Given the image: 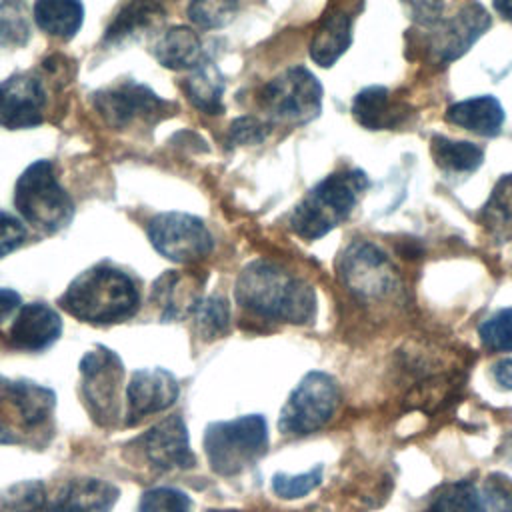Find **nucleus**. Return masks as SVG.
I'll return each instance as SVG.
<instances>
[{
	"label": "nucleus",
	"instance_id": "f257e3e1",
	"mask_svg": "<svg viewBox=\"0 0 512 512\" xmlns=\"http://www.w3.org/2000/svg\"><path fill=\"white\" fill-rule=\"evenodd\" d=\"M234 298L264 320L306 324L316 316L314 288L270 260H254L240 272Z\"/></svg>",
	"mask_w": 512,
	"mask_h": 512
},
{
	"label": "nucleus",
	"instance_id": "f03ea898",
	"mask_svg": "<svg viewBox=\"0 0 512 512\" xmlns=\"http://www.w3.org/2000/svg\"><path fill=\"white\" fill-rule=\"evenodd\" d=\"M140 294L134 278L100 262L78 274L60 298V306L74 318L90 324H112L136 314Z\"/></svg>",
	"mask_w": 512,
	"mask_h": 512
},
{
	"label": "nucleus",
	"instance_id": "7ed1b4c3",
	"mask_svg": "<svg viewBox=\"0 0 512 512\" xmlns=\"http://www.w3.org/2000/svg\"><path fill=\"white\" fill-rule=\"evenodd\" d=\"M368 186V176L358 168L326 176L292 210L288 220L292 232L304 240L326 236L350 216Z\"/></svg>",
	"mask_w": 512,
	"mask_h": 512
},
{
	"label": "nucleus",
	"instance_id": "20e7f679",
	"mask_svg": "<svg viewBox=\"0 0 512 512\" xmlns=\"http://www.w3.org/2000/svg\"><path fill=\"white\" fill-rule=\"evenodd\" d=\"M14 206L28 224L44 234L60 232L74 216V202L58 182L50 160H36L20 174Z\"/></svg>",
	"mask_w": 512,
	"mask_h": 512
},
{
	"label": "nucleus",
	"instance_id": "39448f33",
	"mask_svg": "<svg viewBox=\"0 0 512 512\" xmlns=\"http://www.w3.org/2000/svg\"><path fill=\"white\" fill-rule=\"evenodd\" d=\"M266 448L268 426L260 414L212 422L204 432V452L208 464L220 476H234L252 466L264 456Z\"/></svg>",
	"mask_w": 512,
	"mask_h": 512
},
{
	"label": "nucleus",
	"instance_id": "423d86ee",
	"mask_svg": "<svg viewBox=\"0 0 512 512\" xmlns=\"http://www.w3.org/2000/svg\"><path fill=\"white\" fill-rule=\"evenodd\" d=\"M340 404V386L322 370L308 372L280 410L278 430L286 436H306L324 428Z\"/></svg>",
	"mask_w": 512,
	"mask_h": 512
},
{
	"label": "nucleus",
	"instance_id": "0eeeda50",
	"mask_svg": "<svg viewBox=\"0 0 512 512\" xmlns=\"http://www.w3.org/2000/svg\"><path fill=\"white\" fill-rule=\"evenodd\" d=\"M260 104L274 122L306 124L322 110V84L308 68L292 66L264 84Z\"/></svg>",
	"mask_w": 512,
	"mask_h": 512
},
{
	"label": "nucleus",
	"instance_id": "6e6552de",
	"mask_svg": "<svg viewBox=\"0 0 512 512\" xmlns=\"http://www.w3.org/2000/svg\"><path fill=\"white\" fill-rule=\"evenodd\" d=\"M124 368L116 352L104 346L88 350L80 360V386L96 424L110 428L120 418V384Z\"/></svg>",
	"mask_w": 512,
	"mask_h": 512
},
{
	"label": "nucleus",
	"instance_id": "1a4fd4ad",
	"mask_svg": "<svg viewBox=\"0 0 512 512\" xmlns=\"http://www.w3.org/2000/svg\"><path fill=\"white\" fill-rule=\"evenodd\" d=\"M338 274L342 284L364 300L386 298L400 286L390 258L368 240H354L342 250Z\"/></svg>",
	"mask_w": 512,
	"mask_h": 512
},
{
	"label": "nucleus",
	"instance_id": "9d476101",
	"mask_svg": "<svg viewBox=\"0 0 512 512\" xmlns=\"http://www.w3.org/2000/svg\"><path fill=\"white\" fill-rule=\"evenodd\" d=\"M148 238L156 252L178 264L200 262L214 248V238L206 224L186 212L154 216L148 224Z\"/></svg>",
	"mask_w": 512,
	"mask_h": 512
},
{
	"label": "nucleus",
	"instance_id": "9b49d317",
	"mask_svg": "<svg viewBox=\"0 0 512 512\" xmlns=\"http://www.w3.org/2000/svg\"><path fill=\"white\" fill-rule=\"evenodd\" d=\"M132 446L154 470H188L196 464L188 428L180 414H172L142 432Z\"/></svg>",
	"mask_w": 512,
	"mask_h": 512
},
{
	"label": "nucleus",
	"instance_id": "f8f14e48",
	"mask_svg": "<svg viewBox=\"0 0 512 512\" xmlns=\"http://www.w3.org/2000/svg\"><path fill=\"white\" fill-rule=\"evenodd\" d=\"M92 102L104 122L112 128H124L134 120L158 118L172 106L154 90L138 82H122L104 88L92 96Z\"/></svg>",
	"mask_w": 512,
	"mask_h": 512
},
{
	"label": "nucleus",
	"instance_id": "ddd939ff",
	"mask_svg": "<svg viewBox=\"0 0 512 512\" xmlns=\"http://www.w3.org/2000/svg\"><path fill=\"white\" fill-rule=\"evenodd\" d=\"M56 408L54 390L32 380H8L0 376V412L26 430L42 428Z\"/></svg>",
	"mask_w": 512,
	"mask_h": 512
},
{
	"label": "nucleus",
	"instance_id": "4468645a",
	"mask_svg": "<svg viewBox=\"0 0 512 512\" xmlns=\"http://www.w3.org/2000/svg\"><path fill=\"white\" fill-rule=\"evenodd\" d=\"M46 106L44 86L38 76L20 72L0 82V126L8 130L34 128L42 122Z\"/></svg>",
	"mask_w": 512,
	"mask_h": 512
},
{
	"label": "nucleus",
	"instance_id": "2eb2a0df",
	"mask_svg": "<svg viewBox=\"0 0 512 512\" xmlns=\"http://www.w3.org/2000/svg\"><path fill=\"white\" fill-rule=\"evenodd\" d=\"M488 26V12L478 4H470L456 16L432 26L430 50L440 62H452L460 58L488 30Z\"/></svg>",
	"mask_w": 512,
	"mask_h": 512
},
{
	"label": "nucleus",
	"instance_id": "dca6fc26",
	"mask_svg": "<svg viewBox=\"0 0 512 512\" xmlns=\"http://www.w3.org/2000/svg\"><path fill=\"white\" fill-rule=\"evenodd\" d=\"M178 380L164 368H140L126 388L128 424L170 408L178 398Z\"/></svg>",
	"mask_w": 512,
	"mask_h": 512
},
{
	"label": "nucleus",
	"instance_id": "f3484780",
	"mask_svg": "<svg viewBox=\"0 0 512 512\" xmlns=\"http://www.w3.org/2000/svg\"><path fill=\"white\" fill-rule=\"evenodd\" d=\"M62 334V320L56 308L46 302L24 304L12 320L6 340L8 346L24 352H40L54 344Z\"/></svg>",
	"mask_w": 512,
	"mask_h": 512
},
{
	"label": "nucleus",
	"instance_id": "a211bd4d",
	"mask_svg": "<svg viewBox=\"0 0 512 512\" xmlns=\"http://www.w3.org/2000/svg\"><path fill=\"white\" fill-rule=\"evenodd\" d=\"M120 490L100 478L68 480L48 504V512H110Z\"/></svg>",
	"mask_w": 512,
	"mask_h": 512
},
{
	"label": "nucleus",
	"instance_id": "6ab92c4d",
	"mask_svg": "<svg viewBox=\"0 0 512 512\" xmlns=\"http://www.w3.org/2000/svg\"><path fill=\"white\" fill-rule=\"evenodd\" d=\"M410 108L402 100H392L384 86H366L352 100V116L368 130H390L404 122Z\"/></svg>",
	"mask_w": 512,
	"mask_h": 512
},
{
	"label": "nucleus",
	"instance_id": "aec40b11",
	"mask_svg": "<svg viewBox=\"0 0 512 512\" xmlns=\"http://www.w3.org/2000/svg\"><path fill=\"white\" fill-rule=\"evenodd\" d=\"M446 120L478 136L492 138V136H498L502 130L504 108L490 94L472 96L448 106Z\"/></svg>",
	"mask_w": 512,
	"mask_h": 512
},
{
	"label": "nucleus",
	"instance_id": "412c9836",
	"mask_svg": "<svg viewBox=\"0 0 512 512\" xmlns=\"http://www.w3.org/2000/svg\"><path fill=\"white\" fill-rule=\"evenodd\" d=\"M152 56L170 70L196 68L202 62L200 36L188 26H172L156 38Z\"/></svg>",
	"mask_w": 512,
	"mask_h": 512
},
{
	"label": "nucleus",
	"instance_id": "4be33fe9",
	"mask_svg": "<svg viewBox=\"0 0 512 512\" xmlns=\"http://www.w3.org/2000/svg\"><path fill=\"white\" fill-rule=\"evenodd\" d=\"M352 44V24L348 14L336 10L324 16L318 30L310 42V58L322 66L330 68Z\"/></svg>",
	"mask_w": 512,
	"mask_h": 512
},
{
	"label": "nucleus",
	"instance_id": "5701e85b",
	"mask_svg": "<svg viewBox=\"0 0 512 512\" xmlns=\"http://www.w3.org/2000/svg\"><path fill=\"white\" fill-rule=\"evenodd\" d=\"M32 16L44 34L70 40L84 22V6L80 0H36Z\"/></svg>",
	"mask_w": 512,
	"mask_h": 512
},
{
	"label": "nucleus",
	"instance_id": "b1692460",
	"mask_svg": "<svg viewBox=\"0 0 512 512\" xmlns=\"http://www.w3.org/2000/svg\"><path fill=\"white\" fill-rule=\"evenodd\" d=\"M224 88H226V80L220 68L210 60H202L196 68H192V74L184 82V90L190 104L196 110L210 116L224 112V104H222Z\"/></svg>",
	"mask_w": 512,
	"mask_h": 512
},
{
	"label": "nucleus",
	"instance_id": "393cba45",
	"mask_svg": "<svg viewBox=\"0 0 512 512\" xmlns=\"http://www.w3.org/2000/svg\"><path fill=\"white\" fill-rule=\"evenodd\" d=\"M166 14V8L154 0H130L112 20L104 34L106 44H120L154 28Z\"/></svg>",
	"mask_w": 512,
	"mask_h": 512
},
{
	"label": "nucleus",
	"instance_id": "a878e982",
	"mask_svg": "<svg viewBox=\"0 0 512 512\" xmlns=\"http://www.w3.org/2000/svg\"><path fill=\"white\" fill-rule=\"evenodd\" d=\"M430 154L446 174H470L484 162V150L474 142L452 140L440 134L430 138Z\"/></svg>",
	"mask_w": 512,
	"mask_h": 512
},
{
	"label": "nucleus",
	"instance_id": "bb28decb",
	"mask_svg": "<svg viewBox=\"0 0 512 512\" xmlns=\"http://www.w3.org/2000/svg\"><path fill=\"white\" fill-rule=\"evenodd\" d=\"M480 224L498 242L512 240V174H504L480 210Z\"/></svg>",
	"mask_w": 512,
	"mask_h": 512
},
{
	"label": "nucleus",
	"instance_id": "cd10ccee",
	"mask_svg": "<svg viewBox=\"0 0 512 512\" xmlns=\"http://www.w3.org/2000/svg\"><path fill=\"white\" fill-rule=\"evenodd\" d=\"M426 512H486L480 486L472 480H454L438 486Z\"/></svg>",
	"mask_w": 512,
	"mask_h": 512
},
{
	"label": "nucleus",
	"instance_id": "c85d7f7f",
	"mask_svg": "<svg viewBox=\"0 0 512 512\" xmlns=\"http://www.w3.org/2000/svg\"><path fill=\"white\" fill-rule=\"evenodd\" d=\"M190 318H192V328L196 336L206 342L216 340L230 330V306L226 298L218 294L200 298L194 304Z\"/></svg>",
	"mask_w": 512,
	"mask_h": 512
},
{
	"label": "nucleus",
	"instance_id": "c756f323",
	"mask_svg": "<svg viewBox=\"0 0 512 512\" xmlns=\"http://www.w3.org/2000/svg\"><path fill=\"white\" fill-rule=\"evenodd\" d=\"M28 40L30 20L26 0H0V44L18 48Z\"/></svg>",
	"mask_w": 512,
	"mask_h": 512
},
{
	"label": "nucleus",
	"instance_id": "7c9ffc66",
	"mask_svg": "<svg viewBox=\"0 0 512 512\" xmlns=\"http://www.w3.org/2000/svg\"><path fill=\"white\" fill-rule=\"evenodd\" d=\"M48 502L40 480H22L0 490V512H38Z\"/></svg>",
	"mask_w": 512,
	"mask_h": 512
},
{
	"label": "nucleus",
	"instance_id": "2f4dec72",
	"mask_svg": "<svg viewBox=\"0 0 512 512\" xmlns=\"http://www.w3.org/2000/svg\"><path fill=\"white\" fill-rule=\"evenodd\" d=\"M238 12V0H192L188 18L204 30L224 28Z\"/></svg>",
	"mask_w": 512,
	"mask_h": 512
},
{
	"label": "nucleus",
	"instance_id": "473e14b6",
	"mask_svg": "<svg viewBox=\"0 0 512 512\" xmlns=\"http://www.w3.org/2000/svg\"><path fill=\"white\" fill-rule=\"evenodd\" d=\"M480 342L490 352H512V306L496 310L478 326Z\"/></svg>",
	"mask_w": 512,
	"mask_h": 512
},
{
	"label": "nucleus",
	"instance_id": "72a5a7b5",
	"mask_svg": "<svg viewBox=\"0 0 512 512\" xmlns=\"http://www.w3.org/2000/svg\"><path fill=\"white\" fill-rule=\"evenodd\" d=\"M322 472H324L322 464H316L312 470H308L304 474H284V472H278L272 478V490H274L276 496H280L284 500L302 498V496L310 494L314 488L320 486Z\"/></svg>",
	"mask_w": 512,
	"mask_h": 512
},
{
	"label": "nucleus",
	"instance_id": "f704fd0d",
	"mask_svg": "<svg viewBox=\"0 0 512 512\" xmlns=\"http://www.w3.org/2000/svg\"><path fill=\"white\" fill-rule=\"evenodd\" d=\"M138 512H192V500L178 488L158 486L142 494Z\"/></svg>",
	"mask_w": 512,
	"mask_h": 512
},
{
	"label": "nucleus",
	"instance_id": "c9c22d12",
	"mask_svg": "<svg viewBox=\"0 0 512 512\" xmlns=\"http://www.w3.org/2000/svg\"><path fill=\"white\" fill-rule=\"evenodd\" d=\"M28 238V232L16 216L0 210V260L18 250Z\"/></svg>",
	"mask_w": 512,
	"mask_h": 512
},
{
	"label": "nucleus",
	"instance_id": "e433bc0d",
	"mask_svg": "<svg viewBox=\"0 0 512 512\" xmlns=\"http://www.w3.org/2000/svg\"><path fill=\"white\" fill-rule=\"evenodd\" d=\"M480 492L486 512H512V492L500 478L490 476L480 486Z\"/></svg>",
	"mask_w": 512,
	"mask_h": 512
},
{
	"label": "nucleus",
	"instance_id": "4c0bfd02",
	"mask_svg": "<svg viewBox=\"0 0 512 512\" xmlns=\"http://www.w3.org/2000/svg\"><path fill=\"white\" fill-rule=\"evenodd\" d=\"M408 18L420 26H436L442 20L444 0H400Z\"/></svg>",
	"mask_w": 512,
	"mask_h": 512
},
{
	"label": "nucleus",
	"instance_id": "58836bf2",
	"mask_svg": "<svg viewBox=\"0 0 512 512\" xmlns=\"http://www.w3.org/2000/svg\"><path fill=\"white\" fill-rule=\"evenodd\" d=\"M266 138L264 124L254 116H240L230 124V144H258Z\"/></svg>",
	"mask_w": 512,
	"mask_h": 512
},
{
	"label": "nucleus",
	"instance_id": "ea45409f",
	"mask_svg": "<svg viewBox=\"0 0 512 512\" xmlns=\"http://www.w3.org/2000/svg\"><path fill=\"white\" fill-rule=\"evenodd\" d=\"M492 376L502 390H512V358H502L492 366Z\"/></svg>",
	"mask_w": 512,
	"mask_h": 512
},
{
	"label": "nucleus",
	"instance_id": "a19ab883",
	"mask_svg": "<svg viewBox=\"0 0 512 512\" xmlns=\"http://www.w3.org/2000/svg\"><path fill=\"white\" fill-rule=\"evenodd\" d=\"M20 308V294L12 288H0V324Z\"/></svg>",
	"mask_w": 512,
	"mask_h": 512
},
{
	"label": "nucleus",
	"instance_id": "79ce46f5",
	"mask_svg": "<svg viewBox=\"0 0 512 512\" xmlns=\"http://www.w3.org/2000/svg\"><path fill=\"white\" fill-rule=\"evenodd\" d=\"M492 6L502 18L512 20V0H492Z\"/></svg>",
	"mask_w": 512,
	"mask_h": 512
},
{
	"label": "nucleus",
	"instance_id": "37998d69",
	"mask_svg": "<svg viewBox=\"0 0 512 512\" xmlns=\"http://www.w3.org/2000/svg\"><path fill=\"white\" fill-rule=\"evenodd\" d=\"M20 438L0 420V444H18Z\"/></svg>",
	"mask_w": 512,
	"mask_h": 512
},
{
	"label": "nucleus",
	"instance_id": "c03bdc74",
	"mask_svg": "<svg viewBox=\"0 0 512 512\" xmlns=\"http://www.w3.org/2000/svg\"><path fill=\"white\" fill-rule=\"evenodd\" d=\"M208 512H240V510H208Z\"/></svg>",
	"mask_w": 512,
	"mask_h": 512
},
{
	"label": "nucleus",
	"instance_id": "a18cd8bd",
	"mask_svg": "<svg viewBox=\"0 0 512 512\" xmlns=\"http://www.w3.org/2000/svg\"><path fill=\"white\" fill-rule=\"evenodd\" d=\"M154 2H158L160 6H164V8H166V2H168V0H154Z\"/></svg>",
	"mask_w": 512,
	"mask_h": 512
}]
</instances>
